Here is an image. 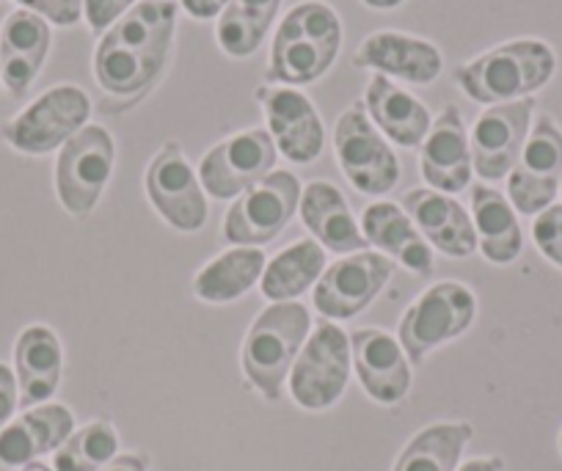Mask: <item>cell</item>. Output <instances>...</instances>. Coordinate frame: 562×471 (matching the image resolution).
I'll list each match as a JSON object with an SVG mask.
<instances>
[{
	"instance_id": "1",
	"label": "cell",
	"mask_w": 562,
	"mask_h": 471,
	"mask_svg": "<svg viewBox=\"0 0 562 471\" xmlns=\"http://www.w3.org/2000/svg\"><path fill=\"white\" fill-rule=\"evenodd\" d=\"M177 29L175 0H140L102 34L94 51V78L111 97H140L169 61Z\"/></svg>"
},
{
	"instance_id": "2",
	"label": "cell",
	"mask_w": 562,
	"mask_h": 471,
	"mask_svg": "<svg viewBox=\"0 0 562 471\" xmlns=\"http://www.w3.org/2000/svg\"><path fill=\"white\" fill-rule=\"evenodd\" d=\"M342 47L339 14L321 0H304L281 20L270 47L268 78L279 86H310L334 67Z\"/></svg>"
},
{
	"instance_id": "3",
	"label": "cell",
	"mask_w": 562,
	"mask_h": 471,
	"mask_svg": "<svg viewBox=\"0 0 562 471\" xmlns=\"http://www.w3.org/2000/svg\"><path fill=\"white\" fill-rule=\"evenodd\" d=\"M557 72V56L540 40H513L472 58L456 72L469 100L480 105H502L532 97Z\"/></svg>"
},
{
	"instance_id": "4",
	"label": "cell",
	"mask_w": 562,
	"mask_h": 471,
	"mask_svg": "<svg viewBox=\"0 0 562 471\" xmlns=\"http://www.w3.org/2000/svg\"><path fill=\"white\" fill-rule=\"evenodd\" d=\"M310 309L304 303L284 301L270 303L248 328L243 343V372L270 403L281 397V386L310 339Z\"/></svg>"
},
{
	"instance_id": "5",
	"label": "cell",
	"mask_w": 562,
	"mask_h": 471,
	"mask_svg": "<svg viewBox=\"0 0 562 471\" xmlns=\"http://www.w3.org/2000/svg\"><path fill=\"white\" fill-rule=\"evenodd\" d=\"M91 100L83 89L61 83L36 97L29 108L3 124V141L23 155L56 152L89 124Z\"/></svg>"
},
{
	"instance_id": "6",
	"label": "cell",
	"mask_w": 562,
	"mask_h": 471,
	"mask_svg": "<svg viewBox=\"0 0 562 471\" xmlns=\"http://www.w3.org/2000/svg\"><path fill=\"white\" fill-rule=\"evenodd\" d=\"M477 314V298L461 281H441L430 287L400 321V348L408 361L422 365L430 350L452 343L469 332Z\"/></svg>"
},
{
	"instance_id": "7",
	"label": "cell",
	"mask_w": 562,
	"mask_h": 471,
	"mask_svg": "<svg viewBox=\"0 0 562 471\" xmlns=\"http://www.w3.org/2000/svg\"><path fill=\"white\" fill-rule=\"evenodd\" d=\"M116 146L100 124H86L61 146L56 160V193L61 208L75 218L94 213L113 175Z\"/></svg>"
},
{
	"instance_id": "8",
	"label": "cell",
	"mask_w": 562,
	"mask_h": 471,
	"mask_svg": "<svg viewBox=\"0 0 562 471\" xmlns=\"http://www.w3.org/2000/svg\"><path fill=\"white\" fill-rule=\"evenodd\" d=\"M334 149L342 175L364 197H383L400 182V160L389 141L375 130L361 102L339 116Z\"/></svg>"
},
{
	"instance_id": "9",
	"label": "cell",
	"mask_w": 562,
	"mask_h": 471,
	"mask_svg": "<svg viewBox=\"0 0 562 471\" xmlns=\"http://www.w3.org/2000/svg\"><path fill=\"white\" fill-rule=\"evenodd\" d=\"M350 339L337 323L323 321L301 348L290 370V394L306 411L331 408L350 378Z\"/></svg>"
},
{
	"instance_id": "10",
	"label": "cell",
	"mask_w": 562,
	"mask_h": 471,
	"mask_svg": "<svg viewBox=\"0 0 562 471\" xmlns=\"http://www.w3.org/2000/svg\"><path fill=\"white\" fill-rule=\"evenodd\" d=\"M301 182L293 171H270L235 199L224 221V237L235 246H262L279 237L301 204Z\"/></svg>"
},
{
	"instance_id": "11",
	"label": "cell",
	"mask_w": 562,
	"mask_h": 471,
	"mask_svg": "<svg viewBox=\"0 0 562 471\" xmlns=\"http://www.w3.org/2000/svg\"><path fill=\"white\" fill-rule=\"evenodd\" d=\"M562 182V130L551 116L535 119L518 164L507 175V199L521 215L551 208Z\"/></svg>"
},
{
	"instance_id": "12",
	"label": "cell",
	"mask_w": 562,
	"mask_h": 471,
	"mask_svg": "<svg viewBox=\"0 0 562 471\" xmlns=\"http://www.w3.org/2000/svg\"><path fill=\"white\" fill-rule=\"evenodd\" d=\"M276 144L265 127L243 130L215 144L199 164V182L215 199H237L273 171Z\"/></svg>"
},
{
	"instance_id": "13",
	"label": "cell",
	"mask_w": 562,
	"mask_h": 471,
	"mask_svg": "<svg viewBox=\"0 0 562 471\" xmlns=\"http://www.w3.org/2000/svg\"><path fill=\"white\" fill-rule=\"evenodd\" d=\"M144 186H147L149 202L164 215L166 224L180 232L202 229L207 221V199H204L199 175L188 164L186 152L177 141L160 146L149 164Z\"/></svg>"
},
{
	"instance_id": "14",
	"label": "cell",
	"mask_w": 562,
	"mask_h": 471,
	"mask_svg": "<svg viewBox=\"0 0 562 471\" xmlns=\"http://www.w3.org/2000/svg\"><path fill=\"white\" fill-rule=\"evenodd\" d=\"M392 279V259L381 251H356L328 265L315 287V309L328 321H350L364 312L386 281Z\"/></svg>"
},
{
	"instance_id": "15",
	"label": "cell",
	"mask_w": 562,
	"mask_h": 471,
	"mask_svg": "<svg viewBox=\"0 0 562 471\" xmlns=\"http://www.w3.org/2000/svg\"><path fill=\"white\" fill-rule=\"evenodd\" d=\"M532 116L535 100L532 97H524V100L516 102L491 105L474 122L472 133H469V146H472L474 171L483 180L496 182L510 175L529 138Z\"/></svg>"
},
{
	"instance_id": "16",
	"label": "cell",
	"mask_w": 562,
	"mask_h": 471,
	"mask_svg": "<svg viewBox=\"0 0 562 471\" xmlns=\"http://www.w3.org/2000/svg\"><path fill=\"white\" fill-rule=\"evenodd\" d=\"M257 100L265 108L276 149L293 164H315L326 144V130L310 97L290 86H262L257 89Z\"/></svg>"
},
{
	"instance_id": "17",
	"label": "cell",
	"mask_w": 562,
	"mask_h": 471,
	"mask_svg": "<svg viewBox=\"0 0 562 471\" xmlns=\"http://www.w3.org/2000/svg\"><path fill=\"white\" fill-rule=\"evenodd\" d=\"M353 64L414 86L434 83L445 69V58L434 42L400 34V31H378V34L367 36L356 51Z\"/></svg>"
},
{
	"instance_id": "18",
	"label": "cell",
	"mask_w": 562,
	"mask_h": 471,
	"mask_svg": "<svg viewBox=\"0 0 562 471\" xmlns=\"http://www.w3.org/2000/svg\"><path fill=\"white\" fill-rule=\"evenodd\" d=\"M350 356L361 386L375 403L397 405L411 389L408 356L383 328H359L350 334Z\"/></svg>"
},
{
	"instance_id": "19",
	"label": "cell",
	"mask_w": 562,
	"mask_h": 471,
	"mask_svg": "<svg viewBox=\"0 0 562 471\" xmlns=\"http://www.w3.org/2000/svg\"><path fill=\"white\" fill-rule=\"evenodd\" d=\"M472 146L467 124L456 105H447L422 141V177L434 191L456 197L472 182Z\"/></svg>"
},
{
	"instance_id": "20",
	"label": "cell",
	"mask_w": 562,
	"mask_h": 471,
	"mask_svg": "<svg viewBox=\"0 0 562 471\" xmlns=\"http://www.w3.org/2000/svg\"><path fill=\"white\" fill-rule=\"evenodd\" d=\"M403 210L436 251L452 259L472 257L477 251L472 215L447 193L434 191V188H414L403 197Z\"/></svg>"
},
{
	"instance_id": "21",
	"label": "cell",
	"mask_w": 562,
	"mask_h": 471,
	"mask_svg": "<svg viewBox=\"0 0 562 471\" xmlns=\"http://www.w3.org/2000/svg\"><path fill=\"white\" fill-rule=\"evenodd\" d=\"M50 53V23L29 9H18L0 25V80L23 97L40 78Z\"/></svg>"
},
{
	"instance_id": "22",
	"label": "cell",
	"mask_w": 562,
	"mask_h": 471,
	"mask_svg": "<svg viewBox=\"0 0 562 471\" xmlns=\"http://www.w3.org/2000/svg\"><path fill=\"white\" fill-rule=\"evenodd\" d=\"M75 433V416L67 405L45 403L29 408L23 416L0 430V466L18 469L56 452Z\"/></svg>"
},
{
	"instance_id": "23",
	"label": "cell",
	"mask_w": 562,
	"mask_h": 471,
	"mask_svg": "<svg viewBox=\"0 0 562 471\" xmlns=\"http://www.w3.org/2000/svg\"><path fill=\"white\" fill-rule=\"evenodd\" d=\"M361 232L367 243L378 251L386 254L397 265L416 276L434 273V248L422 237L414 221L408 218L403 208L392 202H378L361 213Z\"/></svg>"
},
{
	"instance_id": "24",
	"label": "cell",
	"mask_w": 562,
	"mask_h": 471,
	"mask_svg": "<svg viewBox=\"0 0 562 471\" xmlns=\"http://www.w3.org/2000/svg\"><path fill=\"white\" fill-rule=\"evenodd\" d=\"M64 370V350L56 332L47 326H29L14 343V375L20 405L36 408L58 392Z\"/></svg>"
},
{
	"instance_id": "25",
	"label": "cell",
	"mask_w": 562,
	"mask_h": 471,
	"mask_svg": "<svg viewBox=\"0 0 562 471\" xmlns=\"http://www.w3.org/2000/svg\"><path fill=\"white\" fill-rule=\"evenodd\" d=\"M364 108L378 130L405 149L422 146V141L428 138L430 127H434V119H430L425 102L400 89L386 75H372V80L367 83Z\"/></svg>"
},
{
	"instance_id": "26",
	"label": "cell",
	"mask_w": 562,
	"mask_h": 471,
	"mask_svg": "<svg viewBox=\"0 0 562 471\" xmlns=\"http://www.w3.org/2000/svg\"><path fill=\"white\" fill-rule=\"evenodd\" d=\"M301 218H304L306 229L315 235L326 251L334 254H356L367 251V237L359 229V224L350 215L348 202H345L342 191L331 182H310L301 193Z\"/></svg>"
},
{
	"instance_id": "27",
	"label": "cell",
	"mask_w": 562,
	"mask_h": 471,
	"mask_svg": "<svg viewBox=\"0 0 562 471\" xmlns=\"http://www.w3.org/2000/svg\"><path fill=\"white\" fill-rule=\"evenodd\" d=\"M472 221L477 248L494 265L516 262L524 248V232L510 199L488 186L472 188Z\"/></svg>"
},
{
	"instance_id": "28",
	"label": "cell",
	"mask_w": 562,
	"mask_h": 471,
	"mask_svg": "<svg viewBox=\"0 0 562 471\" xmlns=\"http://www.w3.org/2000/svg\"><path fill=\"white\" fill-rule=\"evenodd\" d=\"M265 251L257 246H235L204 265L193 279V295L204 303H232L254 290L265 273Z\"/></svg>"
},
{
	"instance_id": "29",
	"label": "cell",
	"mask_w": 562,
	"mask_h": 471,
	"mask_svg": "<svg viewBox=\"0 0 562 471\" xmlns=\"http://www.w3.org/2000/svg\"><path fill=\"white\" fill-rule=\"evenodd\" d=\"M323 273H326V248L317 240H301L276 254L265 265L259 287H262V295L268 301L284 303L304 295L310 287L321 281Z\"/></svg>"
},
{
	"instance_id": "30",
	"label": "cell",
	"mask_w": 562,
	"mask_h": 471,
	"mask_svg": "<svg viewBox=\"0 0 562 471\" xmlns=\"http://www.w3.org/2000/svg\"><path fill=\"white\" fill-rule=\"evenodd\" d=\"M281 0H229L215 23V40L232 58H248L268 36Z\"/></svg>"
},
{
	"instance_id": "31",
	"label": "cell",
	"mask_w": 562,
	"mask_h": 471,
	"mask_svg": "<svg viewBox=\"0 0 562 471\" xmlns=\"http://www.w3.org/2000/svg\"><path fill=\"white\" fill-rule=\"evenodd\" d=\"M469 438L472 425L467 422H441L425 427L411 438L394 471H456Z\"/></svg>"
},
{
	"instance_id": "32",
	"label": "cell",
	"mask_w": 562,
	"mask_h": 471,
	"mask_svg": "<svg viewBox=\"0 0 562 471\" xmlns=\"http://www.w3.org/2000/svg\"><path fill=\"white\" fill-rule=\"evenodd\" d=\"M119 452V436L111 422H91L67 438L53 455L56 471H102Z\"/></svg>"
},
{
	"instance_id": "33",
	"label": "cell",
	"mask_w": 562,
	"mask_h": 471,
	"mask_svg": "<svg viewBox=\"0 0 562 471\" xmlns=\"http://www.w3.org/2000/svg\"><path fill=\"white\" fill-rule=\"evenodd\" d=\"M532 240L554 268L562 270V204H551L532 221Z\"/></svg>"
},
{
	"instance_id": "34",
	"label": "cell",
	"mask_w": 562,
	"mask_h": 471,
	"mask_svg": "<svg viewBox=\"0 0 562 471\" xmlns=\"http://www.w3.org/2000/svg\"><path fill=\"white\" fill-rule=\"evenodd\" d=\"M14 3L61 29L80 23L83 18V0H14Z\"/></svg>"
},
{
	"instance_id": "35",
	"label": "cell",
	"mask_w": 562,
	"mask_h": 471,
	"mask_svg": "<svg viewBox=\"0 0 562 471\" xmlns=\"http://www.w3.org/2000/svg\"><path fill=\"white\" fill-rule=\"evenodd\" d=\"M138 0H83L86 23L94 34H105L116 20H122Z\"/></svg>"
},
{
	"instance_id": "36",
	"label": "cell",
	"mask_w": 562,
	"mask_h": 471,
	"mask_svg": "<svg viewBox=\"0 0 562 471\" xmlns=\"http://www.w3.org/2000/svg\"><path fill=\"white\" fill-rule=\"evenodd\" d=\"M18 405H20L18 375H14L7 365H0V430L12 422Z\"/></svg>"
},
{
	"instance_id": "37",
	"label": "cell",
	"mask_w": 562,
	"mask_h": 471,
	"mask_svg": "<svg viewBox=\"0 0 562 471\" xmlns=\"http://www.w3.org/2000/svg\"><path fill=\"white\" fill-rule=\"evenodd\" d=\"M229 0H180V7L191 14L193 20H215L226 9Z\"/></svg>"
},
{
	"instance_id": "38",
	"label": "cell",
	"mask_w": 562,
	"mask_h": 471,
	"mask_svg": "<svg viewBox=\"0 0 562 471\" xmlns=\"http://www.w3.org/2000/svg\"><path fill=\"white\" fill-rule=\"evenodd\" d=\"M102 471H147V463L138 455H116Z\"/></svg>"
},
{
	"instance_id": "39",
	"label": "cell",
	"mask_w": 562,
	"mask_h": 471,
	"mask_svg": "<svg viewBox=\"0 0 562 471\" xmlns=\"http://www.w3.org/2000/svg\"><path fill=\"white\" fill-rule=\"evenodd\" d=\"M502 469H505L502 458H474L469 460V463H463L458 471H502Z\"/></svg>"
},
{
	"instance_id": "40",
	"label": "cell",
	"mask_w": 562,
	"mask_h": 471,
	"mask_svg": "<svg viewBox=\"0 0 562 471\" xmlns=\"http://www.w3.org/2000/svg\"><path fill=\"white\" fill-rule=\"evenodd\" d=\"M361 3H364V7H370V9H378V12H389V9L403 7L405 0H361Z\"/></svg>"
},
{
	"instance_id": "41",
	"label": "cell",
	"mask_w": 562,
	"mask_h": 471,
	"mask_svg": "<svg viewBox=\"0 0 562 471\" xmlns=\"http://www.w3.org/2000/svg\"><path fill=\"white\" fill-rule=\"evenodd\" d=\"M23 471H56V469H50V466H45V463H40V460H34V463L23 466Z\"/></svg>"
},
{
	"instance_id": "42",
	"label": "cell",
	"mask_w": 562,
	"mask_h": 471,
	"mask_svg": "<svg viewBox=\"0 0 562 471\" xmlns=\"http://www.w3.org/2000/svg\"><path fill=\"white\" fill-rule=\"evenodd\" d=\"M560 452H562V433H560Z\"/></svg>"
},
{
	"instance_id": "43",
	"label": "cell",
	"mask_w": 562,
	"mask_h": 471,
	"mask_svg": "<svg viewBox=\"0 0 562 471\" xmlns=\"http://www.w3.org/2000/svg\"><path fill=\"white\" fill-rule=\"evenodd\" d=\"M560 193H562V182H560Z\"/></svg>"
},
{
	"instance_id": "44",
	"label": "cell",
	"mask_w": 562,
	"mask_h": 471,
	"mask_svg": "<svg viewBox=\"0 0 562 471\" xmlns=\"http://www.w3.org/2000/svg\"><path fill=\"white\" fill-rule=\"evenodd\" d=\"M0 83H3V80H0Z\"/></svg>"
}]
</instances>
